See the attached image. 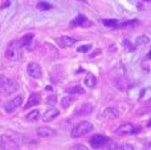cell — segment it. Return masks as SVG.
<instances>
[{
	"mask_svg": "<svg viewBox=\"0 0 151 150\" xmlns=\"http://www.w3.org/2000/svg\"><path fill=\"white\" fill-rule=\"evenodd\" d=\"M91 130H93V125L88 121H82V122H80V124H77L73 129H72L70 136L73 138H80V137H82V136L90 133Z\"/></svg>",
	"mask_w": 151,
	"mask_h": 150,
	"instance_id": "cell-1",
	"label": "cell"
},
{
	"mask_svg": "<svg viewBox=\"0 0 151 150\" xmlns=\"http://www.w3.org/2000/svg\"><path fill=\"white\" fill-rule=\"evenodd\" d=\"M17 88H19V85L12 79H8L5 76H0V89L4 93H7V94L13 93L17 90Z\"/></svg>",
	"mask_w": 151,
	"mask_h": 150,
	"instance_id": "cell-2",
	"label": "cell"
},
{
	"mask_svg": "<svg viewBox=\"0 0 151 150\" xmlns=\"http://www.w3.org/2000/svg\"><path fill=\"white\" fill-rule=\"evenodd\" d=\"M115 132L121 136H131V134H138L141 132V126H137L133 124H122Z\"/></svg>",
	"mask_w": 151,
	"mask_h": 150,
	"instance_id": "cell-3",
	"label": "cell"
},
{
	"mask_svg": "<svg viewBox=\"0 0 151 150\" xmlns=\"http://www.w3.org/2000/svg\"><path fill=\"white\" fill-rule=\"evenodd\" d=\"M0 149L1 150H17L19 145L15 140H12L8 136H3L0 137Z\"/></svg>",
	"mask_w": 151,
	"mask_h": 150,
	"instance_id": "cell-4",
	"label": "cell"
},
{
	"mask_svg": "<svg viewBox=\"0 0 151 150\" xmlns=\"http://www.w3.org/2000/svg\"><path fill=\"white\" fill-rule=\"evenodd\" d=\"M5 56H7V58H8V60H11V61L19 60V58H20L19 43H17V44H16V43H12V44L7 48V50H5Z\"/></svg>",
	"mask_w": 151,
	"mask_h": 150,
	"instance_id": "cell-5",
	"label": "cell"
},
{
	"mask_svg": "<svg viewBox=\"0 0 151 150\" xmlns=\"http://www.w3.org/2000/svg\"><path fill=\"white\" fill-rule=\"evenodd\" d=\"M21 104H23V96H16L15 98H12L11 101H8V102L5 104L4 109L7 113H12V112L16 110L19 106H21Z\"/></svg>",
	"mask_w": 151,
	"mask_h": 150,
	"instance_id": "cell-6",
	"label": "cell"
},
{
	"mask_svg": "<svg viewBox=\"0 0 151 150\" xmlns=\"http://www.w3.org/2000/svg\"><path fill=\"white\" fill-rule=\"evenodd\" d=\"M27 72H28V74L31 77H33V79H40V77L42 76V71L37 63H29L28 66H27Z\"/></svg>",
	"mask_w": 151,
	"mask_h": 150,
	"instance_id": "cell-7",
	"label": "cell"
},
{
	"mask_svg": "<svg viewBox=\"0 0 151 150\" xmlns=\"http://www.w3.org/2000/svg\"><path fill=\"white\" fill-rule=\"evenodd\" d=\"M72 27H82V28H88V27H91L93 25V23H91L89 19H86L83 15H78L77 17L73 19V21L70 23Z\"/></svg>",
	"mask_w": 151,
	"mask_h": 150,
	"instance_id": "cell-8",
	"label": "cell"
},
{
	"mask_svg": "<svg viewBox=\"0 0 151 150\" xmlns=\"http://www.w3.org/2000/svg\"><path fill=\"white\" fill-rule=\"evenodd\" d=\"M107 142H109L107 137H105V136H102V134H97V136H94V137L90 138V145L93 146L94 149L102 148V146H104L105 144H107Z\"/></svg>",
	"mask_w": 151,
	"mask_h": 150,
	"instance_id": "cell-9",
	"label": "cell"
},
{
	"mask_svg": "<svg viewBox=\"0 0 151 150\" xmlns=\"http://www.w3.org/2000/svg\"><path fill=\"white\" fill-rule=\"evenodd\" d=\"M57 134L55 129L52 128H48V126H41L37 129V136L41 138H50V137H55Z\"/></svg>",
	"mask_w": 151,
	"mask_h": 150,
	"instance_id": "cell-10",
	"label": "cell"
},
{
	"mask_svg": "<svg viewBox=\"0 0 151 150\" xmlns=\"http://www.w3.org/2000/svg\"><path fill=\"white\" fill-rule=\"evenodd\" d=\"M33 39H35V35L33 33L24 35V36L20 39V41H19V47H20V48H29L31 43H33Z\"/></svg>",
	"mask_w": 151,
	"mask_h": 150,
	"instance_id": "cell-11",
	"label": "cell"
},
{
	"mask_svg": "<svg viewBox=\"0 0 151 150\" xmlns=\"http://www.w3.org/2000/svg\"><path fill=\"white\" fill-rule=\"evenodd\" d=\"M58 114H60V112H58L57 109H48V110L42 114L41 118L44 122H49V121H52V120H55Z\"/></svg>",
	"mask_w": 151,
	"mask_h": 150,
	"instance_id": "cell-12",
	"label": "cell"
},
{
	"mask_svg": "<svg viewBox=\"0 0 151 150\" xmlns=\"http://www.w3.org/2000/svg\"><path fill=\"white\" fill-rule=\"evenodd\" d=\"M102 116L107 120H115L119 117V112H118L115 108H107L102 112Z\"/></svg>",
	"mask_w": 151,
	"mask_h": 150,
	"instance_id": "cell-13",
	"label": "cell"
},
{
	"mask_svg": "<svg viewBox=\"0 0 151 150\" xmlns=\"http://www.w3.org/2000/svg\"><path fill=\"white\" fill-rule=\"evenodd\" d=\"M39 104H40V96L37 94V93H32V94L29 96V98H28V101H27V104H25L24 108L29 109L35 105H39Z\"/></svg>",
	"mask_w": 151,
	"mask_h": 150,
	"instance_id": "cell-14",
	"label": "cell"
},
{
	"mask_svg": "<svg viewBox=\"0 0 151 150\" xmlns=\"http://www.w3.org/2000/svg\"><path fill=\"white\" fill-rule=\"evenodd\" d=\"M91 112H93V106H91L90 104H85V105H82L80 109H77L74 114L76 116H88Z\"/></svg>",
	"mask_w": 151,
	"mask_h": 150,
	"instance_id": "cell-15",
	"label": "cell"
},
{
	"mask_svg": "<svg viewBox=\"0 0 151 150\" xmlns=\"http://www.w3.org/2000/svg\"><path fill=\"white\" fill-rule=\"evenodd\" d=\"M83 84H85L88 88H94L97 84V77L91 73H88L85 77V80H83Z\"/></svg>",
	"mask_w": 151,
	"mask_h": 150,
	"instance_id": "cell-16",
	"label": "cell"
},
{
	"mask_svg": "<svg viewBox=\"0 0 151 150\" xmlns=\"http://www.w3.org/2000/svg\"><path fill=\"white\" fill-rule=\"evenodd\" d=\"M60 43L63 47H73V45L77 43V40L73 39V37H69V36H61L60 37Z\"/></svg>",
	"mask_w": 151,
	"mask_h": 150,
	"instance_id": "cell-17",
	"label": "cell"
},
{
	"mask_svg": "<svg viewBox=\"0 0 151 150\" xmlns=\"http://www.w3.org/2000/svg\"><path fill=\"white\" fill-rule=\"evenodd\" d=\"M102 24H104L105 27H109V28H118L119 21H118L117 19H104Z\"/></svg>",
	"mask_w": 151,
	"mask_h": 150,
	"instance_id": "cell-18",
	"label": "cell"
},
{
	"mask_svg": "<svg viewBox=\"0 0 151 150\" xmlns=\"http://www.w3.org/2000/svg\"><path fill=\"white\" fill-rule=\"evenodd\" d=\"M150 43V39L147 36H145V35H142V36L137 37L135 40V47H143V45L149 44Z\"/></svg>",
	"mask_w": 151,
	"mask_h": 150,
	"instance_id": "cell-19",
	"label": "cell"
},
{
	"mask_svg": "<svg viewBox=\"0 0 151 150\" xmlns=\"http://www.w3.org/2000/svg\"><path fill=\"white\" fill-rule=\"evenodd\" d=\"M40 112L37 110V109H35V110H32V112H29L28 114H27V120L28 121H31V122H33V121H37V120L40 118Z\"/></svg>",
	"mask_w": 151,
	"mask_h": 150,
	"instance_id": "cell-20",
	"label": "cell"
},
{
	"mask_svg": "<svg viewBox=\"0 0 151 150\" xmlns=\"http://www.w3.org/2000/svg\"><path fill=\"white\" fill-rule=\"evenodd\" d=\"M139 21L138 20H129V21H123V23H119V25H118V28H131V27L137 25Z\"/></svg>",
	"mask_w": 151,
	"mask_h": 150,
	"instance_id": "cell-21",
	"label": "cell"
},
{
	"mask_svg": "<svg viewBox=\"0 0 151 150\" xmlns=\"http://www.w3.org/2000/svg\"><path fill=\"white\" fill-rule=\"evenodd\" d=\"M68 93H70V94H83L85 93V90H83V88L78 87V85H76V87H72L68 89Z\"/></svg>",
	"mask_w": 151,
	"mask_h": 150,
	"instance_id": "cell-22",
	"label": "cell"
},
{
	"mask_svg": "<svg viewBox=\"0 0 151 150\" xmlns=\"http://www.w3.org/2000/svg\"><path fill=\"white\" fill-rule=\"evenodd\" d=\"M73 101H74V98L72 97V96H66V97H64L63 98V101H61V105H63V108H69V106L73 104Z\"/></svg>",
	"mask_w": 151,
	"mask_h": 150,
	"instance_id": "cell-23",
	"label": "cell"
},
{
	"mask_svg": "<svg viewBox=\"0 0 151 150\" xmlns=\"http://www.w3.org/2000/svg\"><path fill=\"white\" fill-rule=\"evenodd\" d=\"M37 9L49 11V9H52V4H49V3H47V1H40V3H37Z\"/></svg>",
	"mask_w": 151,
	"mask_h": 150,
	"instance_id": "cell-24",
	"label": "cell"
},
{
	"mask_svg": "<svg viewBox=\"0 0 151 150\" xmlns=\"http://www.w3.org/2000/svg\"><path fill=\"white\" fill-rule=\"evenodd\" d=\"M122 44H123V47H125L126 49L129 50V52H134V50H135V45H133V44H131V43L127 39H123Z\"/></svg>",
	"mask_w": 151,
	"mask_h": 150,
	"instance_id": "cell-25",
	"label": "cell"
},
{
	"mask_svg": "<svg viewBox=\"0 0 151 150\" xmlns=\"http://www.w3.org/2000/svg\"><path fill=\"white\" fill-rule=\"evenodd\" d=\"M115 150H134V146L130 144H122V145H118Z\"/></svg>",
	"mask_w": 151,
	"mask_h": 150,
	"instance_id": "cell-26",
	"label": "cell"
},
{
	"mask_svg": "<svg viewBox=\"0 0 151 150\" xmlns=\"http://www.w3.org/2000/svg\"><path fill=\"white\" fill-rule=\"evenodd\" d=\"M91 49V44H85V45H81V47H78V52H81V53H86V52H89V50Z\"/></svg>",
	"mask_w": 151,
	"mask_h": 150,
	"instance_id": "cell-27",
	"label": "cell"
},
{
	"mask_svg": "<svg viewBox=\"0 0 151 150\" xmlns=\"http://www.w3.org/2000/svg\"><path fill=\"white\" fill-rule=\"evenodd\" d=\"M47 102L49 104V105H53V104H56V96H49V97L47 98Z\"/></svg>",
	"mask_w": 151,
	"mask_h": 150,
	"instance_id": "cell-28",
	"label": "cell"
},
{
	"mask_svg": "<svg viewBox=\"0 0 151 150\" xmlns=\"http://www.w3.org/2000/svg\"><path fill=\"white\" fill-rule=\"evenodd\" d=\"M9 4H11V0H5V1L1 4V9H4V8L9 7Z\"/></svg>",
	"mask_w": 151,
	"mask_h": 150,
	"instance_id": "cell-29",
	"label": "cell"
},
{
	"mask_svg": "<svg viewBox=\"0 0 151 150\" xmlns=\"http://www.w3.org/2000/svg\"><path fill=\"white\" fill-rule=\"evenodd\" d=\"M73 150H89V149L86 148V146H82V145H77V146H76V148L73 149Z\"/></svg>",
	"mask_w": 151,
	"mask_h": 150,
	"instance_id": "cell-30",
	"label": "cell"
},
{
	"mask_svg": "<svg viewBox=\"0 0 151 150\" xmlns=\"http://www.w3.org/2000/svg\"><path fill=\"white\" fill-rule=\"evenodd\" d=\"M146 150H151V142H149L146 145Z\"/></svg>",
	"mask_w": 151,
	"mask_h": 150,
	"instance_id": "cell-31",
	"label": "cell"
},
{
	"mask_svg": "<svg viewBox=\"0 0 151 150\" xmlns=\"http://www.w3.org/2000/svg\"><path fill=\"white\" fill-rule=\"evenodd\" d=\"M146 58H147V60H150V58H151V50H150V52H149V55H147V56H146Z\"/></svg>",
	"mask_w": 151,
	"mask_h": 150,
	"instance_id": "cell-32",
	"label": "cell"
},
{
	"mask_svg": "<svg viewBox=\"0 0 151 150\" xmlns=\"http://www.w3.org/2000/svg\"><path fill=\"white\" fill-rule=\"evenodd\" d=\"M147 126H149V128L151 126V120H150V121H149V122H147Z\"/></svg>",
	"mask_w": 151,
	"mask_h": 150,
	"instance_id": "cell-33",
	"label": "cell"
},
{
	"mask_svg": "<svg viewBox=\"0 0 151 150\" xmlns=\"http://www.w3.org/2000/svg\"><path fill=\"white\" fill-rule=\"evenodd\" d=\"M81 1H86V0H81Z\"/></svg>",
	"mask_w": 151,
	"mask_h": 150,
	"instance_id": "cell-34",
	"label": "cell"
},
{
	"mask_svg": "<svg viewBox=\"0 0 151 150\" xmlns=\"http://www.w3.org/2000/svg\"><path fill=\"white\" fill-rule=\"evenodd\" d=\"M146 1H149V0H146Z\"/></svg>",
	"mask_w": 151,
	"mask_h": 150,
	"instance_id": "cell-35",
	"label": "cell"
}]
</instances>
